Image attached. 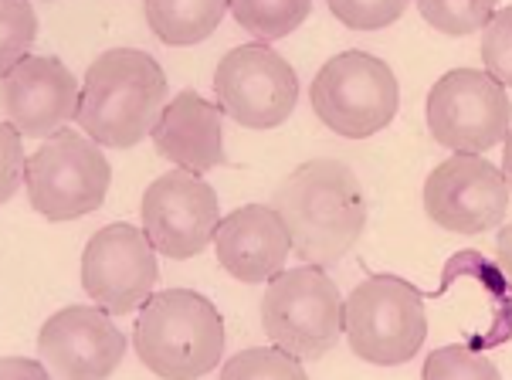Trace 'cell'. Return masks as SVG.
I'll use <instances>...</instances> for the list:
<instances>
[{"instance_id":"cell-11","label":"cell","mask_w":512,"mask_h":380,"mask_svg":"<svg viewBox=\"0 0 512 380\" xmlns=\"http://www.w3.org/2000/svg\"><path fill=\"white\" fill-rule=\"evenodd\" d=\"M509 184L482 153H455L424 180V211L455 235H482L506 218Z\"/></svg>"},{"instance_id":"cell-1","label":"cell","mask_w":512,"mask_h":380,"mask_svg":"<svg viewBox=\"0 0 512 380\" xmlns=\"http://www.w3.org/2000/svg\"><path fill=\"white\" fill-rule=\"evenodd\" d=\"M292 235V248L309 265H333L350 252L367 224L360 177L340 160H309L282 180L272 197Z\"/></svg>"},{"instance_id":"cell-23","label":"cell","mask_w":512,"mask_h":380,"mask_svg":"<svg viewBox=\"0 0 512 380\" xmlns=\"http://www.w3.org/2000/svg\"><path fill=\"white\" fill-rule=\"evenodd\" d=\"M336 21H343L353 31H380L401 21L411 0H326Z\"/></svg>"},{"instance_id":"cell-2","label":"cell","mask_w":512,"mask_h":380,"mask_svg":"<svg viewBox=\"0 0 512 380\" xmlns=\"http://www.w3.org/2000/svg\"><path fill=\"white\" fill-rule=\"evenodd\" d=\"M167 75L160 62L136 48H109L85 72L78 126L99 146L129 150L153 133L167 109Z\"/></svg>"},{"instance_id":"cell-26","label":"cell","mask_w":512,"mask_h":380,"mask_svg":"<svg viewBox=\"0 0 512 380\" xmlns=\"http://www.w3.org/2000/svg\"><path fill=\"white\" fill-rule=\"evenodd\" d=\"M51 374L45 360H21V357H4V364H0V377L4 380H45Z\"/></svg>"},{"instance_id":"cell-9","label":"cell","mask_w":512,"mask_h":380,"mask_svg":"<svg viewBox=\"0 0 512 380\" xmlns=\"http://www.w3.org/2000/svg\"><path fill=\"white\" fill-rule=\"evenodd\" d=\"M218 106L245 129H275L299 102L295 68L268 45H241L214 72Z\"/></svg>"},{"instance_id":"cell-20","label":"cell","mask_w":512,"mask_h":380,"mask_svg":"<svg viewBox=\"0 0 512 380\" xmlns=\"http://www.w3.org/2000/svg\"><path fill=\"white\" fill-rule=\"evenodd\" d=\"M224 380H306L299 357L285 353L282 347H251L231 357L221 370Z\"/></svg>"},{"instance_id":"cell-19","label":"cell","mask_w":512,"mask_h":380,"mask_svg":"<svg viewBox=\"0 0 512 380\" xmlns=\"http://www.w3.org/2000/svg\"><path fill=\"white\" fill-rule=\"evenodd\" d=\"M424 21L441 34L465 38L479 31L496 14V0H414Z\"/></svg>"},{"instance_id":"cell-16","label":"cell","mask_w":512,"mask_h":380,"mask_svg":"<svg viewBox=\"0 0 512 380\" xmlns=\"http://www.w3.org/2000/svg\"><path fill=\"white\" fill-rule=\"evenodd\" d=\"M224 109L197 92H180L156 119L150 140L163 160L177 163L190 174H207L228 163L224 153Z\"/></svg>"},{"instance_id":"cell-25","label":"cell","mask_w":512,"mask_h":380,"mask_svg":"<svg viewBox=\"0 0 512 380\" xmlns=\"http://www.w3.org/2000/svg\"><path fill=\"white\" fill-rule=\"evenodd\" d=\"M21 129H17L14 123H7L4 119V126H0V153H4V167H0V197L4 201H11L14 197V190H17V180L24 177V153H21Z\"/></svg>"},{"instance_id":"cell-18","label":"cell","mask_w":512,"mask_h":380,"mask_svg":"<svg viewBox=\"0 0 512 380\" xmlns=\"http://www.w3.org/2000/svg\"><path fill=\"white\" fill-rule=\"evenodd\" d=\"M312 0H231V14L258 41H279L309 17Z\"/></svg>"},{"instance_id":"cell-4","label":"cell","mask_w":512,"mask_h":380,"mask_svg":"<svg viewBox=\"0 0 512 380\" xmlns=\"http://www.w3.org/2000/svg\"><path fill=\"white\" fill-rule=\"evenodd\" d=\"M343 333L350 350L367 364H407L428 336L421 292L397 275H370L343 302Z\"/></svg>"},{"instance_id":"cell-27","label":"cell","mask_w":512,"mask_h":380,"mask_svg":"<svg viewBox=\"0 0 512 380\" xmlns=\"http://www.w3.org/2000/svg\"><path fill=\"white\" fill-rule=\"evenodd\" d=\"M496 258L502 265V272L509 275L512 282V224H506V228L499 231V241H496Z\"/></svg>"},{"instance_id":"cell-7","label":"cell","mask_w":512,"mask_h":380,"mask_svg":"<svg viewBox=\"0 0 512 380\" xmlns=\"http://www.w3.org/2000/svg\"><path fill=\"white\" fill-rule=\"evenodd\" d=\"M312 112L346 140L380 133L401 109V89L387 62L367 51H343L329 58L312 79Z\"/></svg>"},{"instance_id":"cell-24","label":"cell","mask_w":512,"mask_h":380,"mask_svg":"<svg viewBox=\"0 0 512 380\" xmlns=\"http://www.w3.org/2000/svg\"><path fill=\"white\" fill-rule=\"evenodd\" d=\"M482 62L485 72L502 85H512V7H502L482 28Z\"/></svg>"},{"instance_id":"cell-6","label":"cell","mask_w":512,"mask_h":380,"mask_svg":"<svg viewBox=\"0 0 512 380\" xmlns=\"http://www.w3.org/2000/svg\"><path fill=\"white\" fill-rule=\"evenodd\" d=\"M262 330L275 347L299 360H316L343 333V299L323 265L279 272L262 296Z\"/></svg>"},{"instance_id":"cell-3","label":"cell","mask_w":512,"mask_h":380,"mask_svg":"<svg viewBox=\"0 0 512 380\" xmlns=\"http://www.w3.org/2000/svg\"><path fill=\"white\" fill-rule=\"evenodd\" d=\"M133 347L143 367L160 377H204L221 364L224 319L201 292L163 289L140 309Z\"/></svg>"},{"instance_id":"cell-17","label":"cell","mask_w":512,"mask_h":380,"mask_svg":"<svg viewBox=\"0 0 512 380\" xmlns=\"http://www.w3.org/2000/svg\"><path fill=\"white\" fill-rule=\"evenodd\" d=\"M231 0H146V24L163 45L184 48L211 38Z\"/></svg>"},{"instance_id":"cell-22","label":"cell","mask_w":512,"mask_h":380,"mask_svg":"<svg viewBox=\"0 0 512 380\" xmlns=\"http://www.w3.org/2000/svg\"><path fill=\"white\" fill-rule=\"evenodd\" d=\"M421 374L428 380H496L499 367L468 347H441L428 353Z\"/></svg>"},{"instance_id":"cell-15","label":"cell","mask_w":512,"mask_h":380,"mask_svg":"<svg viewBox=\"0 0 512 380\" xmlns=\"http://www.w3.org/2000/svg\"><path fill=\"white\" fill-rule=\"evenodd\" d=\"M214 252L221 269L238 282H272L285 269L292 235L275 207L245 204L221 218L214 231Z\"/></svg>"},{"instance_id":"cell-21","label":"cell","mask_w":512,"mask_h":380,"mask_svg":"<svg viewBox=\"0 0 512 380\" xmlns=\"http://www.w3.org/2000/svg\"><path fill=\"white\" fill-rule=\"evenodd\" d=\"M0 72L14 68L38 38V17L31 0H0Z\"/></svg>"},{"instance_id":"cell-28","label":"cell","mask_w":512,"mask_h":380,"mask_svg":"<svg viewBox=\"0 0 512 380\" xmlns=\"http://www.w3.org/2000/svg\"><path fill=\"white\" fill-rule=\"evenodd\" d=\"M502 174H506V184L512 190V129L506 136V153H502Z\"/></svg>"},{"instance_id":"cell-12","label":"cell","mask_w":512,"mask_h":380,"mask_svg":"<svg viewBox=\"0 0 512 380\" xmlns=\"http://www.w3.org/2000/svg\"><path fill=\"white\" fill-rule=\"evenodd\" d=\"M140 218L143 231L160 255L194 258L211 245L221 224V204L201 174L177 167L146 187Z\"/></svg>"},{"instance_id":"cell-10","label":"cell","mask_w":512,"mask_h":380,"mask_svg":"<svg viewBox=\"0 0 512 380\" xmlns=\"http://www.w3.org/2000/svg\"><path fill=\"white\" fill-rule=\"evenodd\" d=\"M156 275V248L136 224H106L82 252V289L109 316H129L133 309H143L153 296Z\"/></svg>"},{"instance_id":"cell-8","label":"cell","mask_w":512,"mask_h":380,"mask_svg":"<svg viewBox=\"0 0 512 380\" xmlns=\"http://www.w3.org/2000/svg\"><path fill=\"white\" fill-rule=\"evenodd\" d=\"M506 85L479 68H455L428 92V129L455 153H489L509 136Z\"/></svg>"},{"instance_id":"cell-5","label":"cell","mask_w":512,"mask_h":380,"mask_svg":"<svg viewBox=\"0 0 512 380\" xmlns=\"http://www.w3.org/2000/svg\"><path fill=\"white\" fill-rule=\"evenodd\" d=\"M28 201L48 221H75L99 211L112 184V167L92 136L58 129L28 157Z\"/></svg>"},{"instance_id":"cell-14","label":"cell","mask_w":512,"mask_h":380,"mask_svg":"<svg viewBox=\"0 0 512 380\" xmlns=\"http://www.w3.org/2000/svg\"><path fill=\"white\" fill-rule=\"evenodd\" d=\"M78 82L58 58L28 55L14 68L0 72V106L4 119L28 140H48L68 119L78 116Z\"/></svg>"},{"instance_id":"cell-13","label":"cell","mask_w":512,"mask_h":380,"mask_svg":"<svg viewBox=\"0 0 512 380\" xmlns=\"http://www.w3.org/2000/svg\"><path fill=\"white\" fill-rule=\"evenodd\" d=\"M126 336L102 306H68L38 333V357L62 380H99L119 367Z\"/></svg>"}]
</instances>
